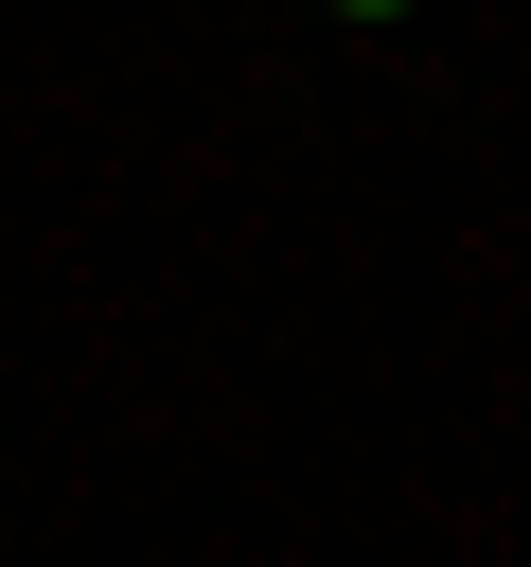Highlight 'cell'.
I'll return each instance as SVG.
<instances>
[{"mask_svg":"<svg viewBox=\"0 0 531 567\" xmlns=\"http://www.w3.org/2000/svg\"><path fill=\"white\" fill-rule=\"evenodd\" d=\"M336 18H389V0H336Z\"/></svg>","mask_w":531,"mask_h":567,"instance_id":"cell-1","label":"cell"}]
</instances>
